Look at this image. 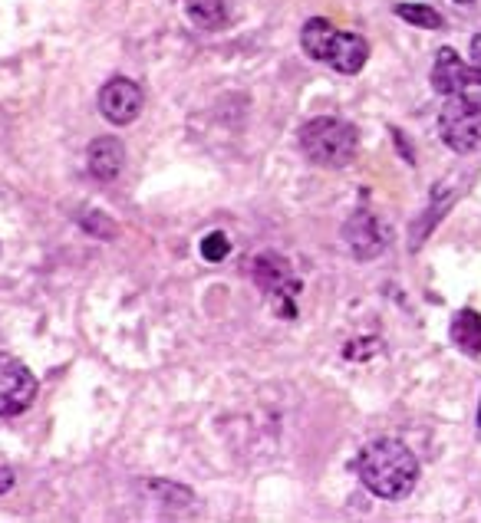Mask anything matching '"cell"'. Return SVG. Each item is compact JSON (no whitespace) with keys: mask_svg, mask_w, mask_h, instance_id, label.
Listing matches in <instances>:
<instances>
[{"mask_svg":"<svg viewBox=\"0 0 481 523\" xmlns=\"http://www.w3.org/2000/svg\"><path fill=\"white\" fill-rule=\"evenodd\" d=\"M449 339L465 356H481V313L458 310L449 326Z\"/></svg>","mask_w":481,"mask_h":523,"instance_id":"obj_12","label":"cell"},{"mask_svg":"<svg viewBox=\"0 0 481 523\" xmlns=\"http://www.w3.org/2000/svg\"><path fill=\"white\" fill-rule=\"evenodd\" d=\"M439 135L458 155L481 152V99L452 96L439 112Z\"/></svg>","mask_w":481,"mask_h":523,"instance_id":"obj_4","label":"cell"},{"mask_svg":"<svg viewBox=\"0 0 481 523\" xmlns=\"http://www.w3.org/2000/svg\"><path fill=\"white\" fill-rule=\"evenodd\" d=\"M83 224H86L93 234H99V237H113V234H116V227L109 224V221H103V214H96V221H83Z\"/></svg>","mask_w":481,"mask_h":523,"instance_id":"obj_15","label":"cell"},{"mask_svg":"<svg viewBox=\"0 0 481 523\" xmlns=\"http://www.w3.org/2000/svg\"><path fill=\"white\" fill-rule=\"evenodd\" d=\"M122 165H126V145H122L116 135H103V139L89 142L86 168H89V175H93V178L113 181V178H119Z\"/></svg>","mask_w":481,"mask_h":523,"instance_id":"obj_10","label":"cell"},{"mask_svg":"<svg viewBox=\"0 0 481 523\" xmlns=\"http://www.w3.org/2000/svg\"><path fill=\"white\" fill-rule=\"evenodd\" d=\"M478 428H481V408H478Z\"/></svg>","mask_w":481,"mask_h":523,"instance_id":"obj_21","label":"cell"},{"mask_svg":"<svg viewBox=\"0 0 481 523\" xmlns=\"http://www.w3.org/2000/svg\"><path fill=\"white\" fill-rule=\"evenodd\" d=\"M356 474H360V484L369 494L383 500H402L412 494V487L419 481V461L402 441L376 438L360 451Z\"/></svg>","mask_w":481,"mask_h":523,"instance_id":"obj_1","label":"cell"},{"mask_svg":"<svg viewBox=\"0 0 481 523\" xmlns=\"http://www.w3.org/2000/svg\"><path fill=\"white\" fill-rule=\"evenodd\" d=\"M251 277H254L257 287L274 297L277 313H281L284 320H294V313H297L294 297L300 293V280L294 274V264H290L287 257L274 254V250H264V254H257L251 260Z\"/></svg>","mask_w":481,"mask_h":523,"instance_id":"obj_5","label":"cell"},{"mask_svg":"<svg viewBox=\"0 0 481 523\" xmlns=\"http://www.w3.org/2000/svg\"><path fill=\"white\" fill-rule=\"evenodd\" d=\"M396 17L406 20V24H412V27H422V30H442L445 27V17L429 4H396Z\"/></svg>","mask_w":481,"mask_h":523,"instance_id":"obj_13","label":"cell"},{"mask_svg":"<svg viewBox=\"0 0 481 523\" xmlns=\"http://www.w3.org/2000/svg\"><path fill=\"white\" fill-rule=\"evenodd\" d=\"M300 152L320 168H346L360 149V132L353 122L337 116H317L300 125L297 132Z\"/></svg>","mask_w":481,"mask_h":523,"instance_id":"obj_3","label":"cell"},{"mask_svg":"<svg viewBox=\"0 0 481 523\" xmlns=\"http://www.w3.org/2000/svg\"><path fill=\"white\" fill-rule=\"evenodd\" d=\"M14 481H17V477H14V471H10L4 461H0V494H7L10 487H14Z\"/></svg>","mask_w":481,"mask_h":523,"instance_id":"obj_17","label":"cell"},{"mask_svg":"<svg viewBox=\"0 0 481 523\" xmlns=\"http://www.w3.org/2000/svg\"><path fill=\"white\" fill-rule=\"evenodd\" d=\"M468 50H472V63L481 70V30L472 37V47H468Z\"/></svg>","mask_w":481,"mask_h":523,"instance_id":"obj_18","label":"cell"},{"mask_svg":"<svg viewBox=\"0 0 481 523\" xmlns=\"http://www.w3.org/2000/svg\"><path fill=\"white\" fill-rule=\"evenodd\" d=\"M432 89L445 99H452V96L481 99V70L475 63H465L452 47H442L435 53Z\"/></svg>","mask_w":481,"mask_h":523,"instance_id":"obj_7","label":"cell"},{"mask_svg":"<svg viewBox=\"0 0 481 523\" xmlns=\"http://www.w3.org/2000/svg\"><path fill=\"white\" fill-rule=\"evenodd\" d=\"M185 17L201 30H221L231 24L234 0H182Z\"/></svg>","mask_w":481,"mask_h":523,"instance_id":"obj_11","label":"cell"},{"mask_svg":"<svg viewBox=\"0 0 481 523\" xmlns=\"http://www.w3.org/2000/svg\"><path fill=\"white\" fill-rule=\"evenodd\" d=\"M231 254V241H228V234H221V231H211L205 234V241H201V257L208 260V264H221Z\"/></svg>","mask_w":481,"mask_h":523,"instance_id":"obj_14","label":"cell"},{"mask_svg":"<svg viewBox=\"0 0 481 523\" xmlns=\"http://www.w3.org/2000/svg\"><path fill=\"white\" fill-rule=\"evenodd\" d=\"M37 375L10 352H0V418H17L37 402Z\"/></svg>","mask_w":481,"mask_h":523,"instance_id":"obj_6","label":"cell"},{"mask_svg":"<svg viewBox=\"0 0 481 523\" xmlns=\"http://www.w3.org/2000/svg\"><path fill=\"white\" fill-rule=\"evenodd\" d=\"M343 241L356 260H376L389 247V227L376 211H353L343 224Z\"/></svg>","mask_w":481,"mask_h":523,"instance_id":"obj_8","label":"cell"},{"mask_svg":"<svg viewBox=\"0 0 481 523\" xmlns=\"http://www.w3.org/2000/svg\"><path fill=\"white\" fill-rule=\"evenodd\" d=\"M356 346H369V352H376V349H379V339H369V343L363 339V343H356ZM343 356H346V359H363V349L346 346V349H343Z\"/></svg>","mask_w":481,"mask_h":523,"instance_id":"obj_16","label":"cell"},{"mask_svg":"<svg viewBox=\"0 0 481 523\" xmlns=\"http://www.w3.org/2000/svg\"><path fill=\"white\" fill-rule=\"evenodd\" d=\"M455 4H475V0H455Z\"/></svg>","mask_w":481,"mask_h":523,"instance_id":"obj_20","label":"cell"},{"mask_svg":"<svg viewBox=\"0 0 481 523\" xmlns=\"http://www.w3.org/2000/svg\"><path fill=\"white\" fill-rule=\"evenodd\" d=\"M300 47L317 63H327L330 70L343 76H356L369 60V43L360 33L337 30L327 17H310L300 30Z\"/></svg>","mask_w":481,"mask_h":523,"instance_id":"obj_2","label":"cell"},{"mask_svg":"<svg viewBox=\"0 0 481 523\" xmlns=\"http://www.w3.org/2000/svg\"><path fill=\"white\" fill-rule=\"evenodd\" d=\"M145 96L136 79L129 76H113L109 83L99 89V112H103L106 122L113 125H132L142 116Z\"/></svg>","mask_w":481,"mask_h":523,"instance_id":"obj_9","label":"cell"},{"mask_svg":"<svg viewBox=\"0 0 481 523\" xmlns=\"http://www.w3.org/2000/svg\"><path fill=\"white\" fill-rule=\"evenodd\" d=\"M393 139H396V145H399V149H402V155H406V162L412 165V149H409V145H406V135H402L399 129H393Z\"/></svg>","mask_w":481,"mask_h":523,"instance_id":"obj_19","label":"cell"}]
</instances>
